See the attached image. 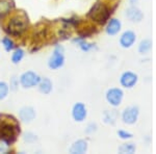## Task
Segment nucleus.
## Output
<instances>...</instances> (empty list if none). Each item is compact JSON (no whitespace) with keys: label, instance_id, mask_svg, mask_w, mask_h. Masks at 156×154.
<instances>
[{"label":"nucleus","instance_id":"obj_13","mask_svg":"<svg viewBox=\"0 0 156 154\" xmlns=\"http://www.w3.org/2000/svg\"><path fill=\"white\" fill-rule=\"evenodd\" d=\"M37 90L43 95H49L53 91V82L49 77H41L39 84H37Z\"/></svg>","mask_w":156,"mask_h":154},{"label":"nucleus","instance_id":"obj_24","mask_svg":"<svg viewBox=\"0 0 156 154\" xmlns=\"http://www.w3.org/2000/svg\"><path fill=\"white\" fill-rule=\"evenodd\" d=\"M117 134H118V136H119L120 138H122V140H130V138H132V136H133L132 133H130L129 131L124 130V129L118 130Z\"/></svg>","mask_w":156,"mask_h":154},{"label":"nucleus","instance_id":"obj_27","mask_svg":"<svg viewBox=\"0 0 156 154\" xmlns=\"http://www.w3.org/2000/svg\"><path fill=\"white\" fill-rule=\"evenodd\" d=\"M96 130H97V124H95V123H90V124L87 126V128H85V133H87V134H92V133H94Z\"/></svg>","mask_w":156,"mask_h":154},{"label":"nucleus","instance_id":"obj_6","mask_svg":"<svg viewBox=\"0 0 156 154\" xmlns=\"http://www.w3.org/2000/svg\"><path fill=\"white\" fill-rule=\"evenodd\" d=\"M138 116H140L138 107L132 105V106H128L123 110L121 118H122L123 123H125L127 125H132L137 121Z\"/></svg>","mask_w":156,"mask_h":154},{"label":"nucleus","instance_id":"obj_1","mask_svg":"<svg viewBox=\"0 0 156 154\" xmlns=\"http://www.w3.org/2000/svg\"><path fill=\"white\" fill-rule=\"evenodd\" d=\"M28 26V20L24 16H14L7 23V31L12 36H20Z\"/></svg>","mask_w":156,"mask_h":154},{"label":"nucleus","instance_id":"obj_29","mask_svg":"<svg viewBox=\"0 0 156 154\" xmlns=\"http://www.w3.org/2000/svg\"><path fill=\"white\" fill-rule=\"evenodd\" d=\"M129 2L132 4V5H134V4H136L138 2V0H129Z\"/></svg>","mask_w":156,"mask_h":154},{"label":"nucleus","instance_id":"obj_26","mask_svg":"<svg viewBox=\"0 0 156 154\" xmlns=\"http://www.w3.org/2000/svg\"><path fill=\"white\" fill-rule=\"evenodd\" d=\"M78 46H79L80 49H81L82 51H84V52L90 51V50L94 47V46H93V44H90V43H87L84 41H81V42L78 43Z\"/></svg>","mask_w":156,"mask_h":154},{"label":"nucleus","instance_id":"obj_19","mask_svg":"<svg viewBox=\"0 0 156 154\" xmlns=\"http://www.w3.org/2000/svg\"><path fill=\"white\" fill-rule=\"evenodd\" d=\"M151 48H152V42H151V40L145 39L140 43V45H138V52H140V54H146L150 51Z\"/></svg>","mask_w":156,"mask_h":154},{"label":"nucleus","instance_id":"obj_12","mask_svg":"<svg viewBox=\"0 0 156 154\" xmlns=\"http://www.w3.org/2000/svg\"><path fill=\"white\" fill-rule=\"evenodd\" d=\"M89 149V145L85 140L79 138V140L75 141L69 148V153L71 154H84L87 152Z\"/></svg>","mask_w":156,"mask_h":154},{"label":"nucleus","instance_id":"obj_28","mask_svg":"<svg viewBox=\"0 0 156 154\" xmlns=\"http://www.w3.org/2000/svg\"><path fill=\"white\" fill-rule=\"evenodd\" d=\"M7 144L4 142V141H2V143H0V153H4L5 151L7 150Z\"/></svg>","mask_w":156,"mask_h":154},{"label":"nucleus","instance_id":"obj_10","mask_svg":"<svg viewBox=\"0 0 156 154\" xmlns=\"http://www.w3.org/2000/svg\"><path fill=\"white\" fill-rule=\"evenodd\" d=\"M136 41V36L132 30H126L120 37V45L123 48H130Z\"/></svg>","mask_w":156,"mask_h":154},{"label":"nucleus","instance_id":"obj_21","mask_svg":"<svg viewBox=\"0 0 156 154\" xmlns=\"http://www.w3.org/2000/svg\"><path fill=\"white\" fill-rule=\"evenodd\" d=\"M9 94V85L6 81H0V101L4 100Z\"/></svg>","mask_w":156,"mask_h":154},{"label":"nucleus","instance_id":"obj_3","mask_svg":"<svg viewBox=\"0 0 156 154\" xmlns=\"http://www.w3.org/2000/svg\"><path fill=\"white\" fill-rule=\"evenodd\" d=\"M40 80H41V76L34 71H31V70L23 72L19 76L20 87L25 90L34 89V88L37 87Z\"/></svg>","mask_w":156,"mask_h":154},{"label":"nucleus","instance_id":"obj_23","mask_svg":"<svg viewBox=\"0 0 156 154\" xmlns=\"http://www.w3.org/2000/svg\"><path fill=\"white\" fill-rule=\"evenodd\" d=\"M103 119H104V122L107 123V124H114L115 121V117L112 115V112H108V110H106V112L104 113Z\"/></svg>","mask_w":156,"mask_h":154},{"label":"nucleus","instance_id":"obj_9","mask_svg":"<svg viewBox=\"0 0 156 154\" xmlns=\"http://www.w3.org/2000/svg\"><path fill=\"white\" fill-rule=\"evenodd\" d=\"M138 76L134 72L126 71L124 72L120 77V83L123 88L125 89H132L135 84L137 83Z\"/></svg>","mask_w":156,"mask_h":154},{"label":"nucleus","instance_id":"obj_2","mask_svg":"<svg viewBox=\"0 0 156 154\" xmlns=\"http://www.w3.org/2000/svg\"><path fill=\"white\" fill-rule=\"evenodd\" d=\"M89 17L99 24H104L109 17V11L101 2H96L89 12Z\"/></svg>","mask_w":156,"mask_h":154},{"label":"nucleus","instance_id":"obj_15","mask_svg":"<svg viewBox=\"0 0 156 154\" xmlns=\"http://www.w3.org/2000/svg\"><path fill=\"white\" fill-rule=\"evenodd\" d=\"M121 28H122V23H121L120 20L112 18L108 21V23L106 25V28H105V31L108 36L112 37L118 34L121 31Z\"/></svg>","mask_w":156,"mask_h":154},{"label":"nucleus","instance_id":"obj_25","mask_svg":"<svg viewBox=\"0 0 156 154\" xmlns=\"http://www.w3.org/2000/svg\"><path fill=\"white\" fill-rule=\"evenodd\" d=\"M23 140L26 143H34L37 140V136L34 134V132H30V131H28V132H26L24 134Z\"/></svg>","mask_w":156,"mask_h":154},{"label":"nucleus","instance_id":"obj_5","mask_svg":"<svg viewBox=\"0 0 156 154\" xmlns=\"http://www.w3.org/2000/svg\"><path fill=\"white\" fill-rule=\"evenodd\" d=\"M124 98V92L119 88H110L105 94V99L112 106L117 107L122 103Z\"/></svg>","mask_w":156,"mask_h":154},{"label":"nucleus","instance_id":"obj_20","mask_svg":"<svg viewBox=\"0 0 156 154\" xmlns=\"http://www.w3.org/2000/svg\"><path fill=\"white\" fill-rule=\"evenodd\" d=\"M1 44L6 52H12V50L15 49V43L11 38H9V37H4L3 39L1 40Z\"/></svg>","mask_w":156,"mask_h":154},{"label":"nucleus","instance_id":"obj_11","mask_svg":"<svg viewBox=\"0 0 156 154\" xmlns=\"http://www.w3.org/2000/svg\"><path fill=\"white\" fill-rule=\"evenodd\" d=\"M15 130L14 127L9 124H5L1 126V129H0V136H1L2 141H4L7 145L12 144L15 141Z\"/></svg>","mask_w":156,"mask_h":154},{"label":"nucleus","instance_id":"obj_4","mask_svg":"<svg viewBox=\"0 0 156 154\" xmlns=\"http://www.w3.org/2000/svg\"><path fill=\"white\" fill-rule=\"evenodd\" d=\"M65 48L60 45H56L54 47L52 54L48 59V67L51 70H58L65 65Z\"/></svg>","mask_w":156,"mask_h":154},{"label":"nucleus","instance_id":"obj_7","mask_svg":"<svg viewBox=\"0 0 156 154\" xmlns=\"http://www.w3.org/2000/svg\"><path fill=\"white\" fill-rule=\"evenodd\" d=\"M71 115H72L73 120H74L75 122H77V123L83 122L87 117V109L84 103H82V102L75 103L72 107Z\"/></svg>","mask_w":156,"mask_h":154},{"label":"nucleus","instance_id":"obj_22","mask_svg":"<svg viewBox=\"0 0 156 154\" xmlns=\"http://www.w3.org/2000/svg\"><path fill=\"white\" fill-rule=\"evenodd\" d=\"M9 91H12V92H16L17 90L19 89V77L16 76V75H12L11 77V79H9Z\"/></svg>","mask_w":156,"mask_h":154},{"label":"nucleus","instance_id":"obj_18","mask_svg":"<svg viewBox=\"0 0 156 154\" xmlns=\"http://www.w3.org/2000/svg\"><path fill=\"white\" fill-rule=\"evenodd\" d=\"M136 150V146L133 143H125L122 144L119 148H118V152L122 154H133Z\"/></svg>","mask_w":156,"mask_h":154},{"label":"nucleus","instance_id":"obj_17","mask_svg":"<svg viewBox=\"0 0 156 154\" xmlns=\"http://www.w3.org/2000/svg\"><path fill=\"white\" fill-rule=\"evenodd\" d=\"M12 53L11 55V62L14 65H18L22 62V59H24L25 52L22 48H17V49L12 50Z\"/></svg>","mask_w":156,"mask_h":154},{"label":"nucleus","instance_id":"obj_16","mask_svg":"<svg viewBox=\"0 0 156 154\" xmlns=\"http://www.w3.org/2000/svg\"><path fill=\"white\" fill-rule=\"evenodd\" d=\"M12 9V2L11 0H0V18H3Z\"/></svg>","mask_w":156,"mask_h":154},{"label":"nucleus","instance_id":"obj_8","mask_svg":"<svg viewBox=\"0 0 156 154\" xmlns=\"http://www.w3.org/2000/svg\"><path fill=\"white\" fill-rule=\"evenodd\" d=\"M37 118V110L31 105H24L19 109V119L25 124L31 123Z\"/></svg>","mask_w":156,"mask_h":154},{"label":"nucleus","instance_id":"obj_14","mask_svg":"<svg viewBox=\"0 0 156 154\" xmlns=\"http://www.w3.org/2000/svg\"><path fill=\"white\" fill-rule=\"evenodd\" d=\"M125 15H126V17L131 22H140L143 18H144V15H143L142 11L134 5L128 7L126 12H125Z\"/></svg>","mask_w":156,"mask_h":154}]
</instances>
